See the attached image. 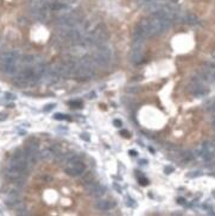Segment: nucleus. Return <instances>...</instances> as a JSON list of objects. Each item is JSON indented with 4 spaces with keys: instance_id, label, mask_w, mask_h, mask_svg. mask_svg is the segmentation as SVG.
Returning a JSON list of instances; mask_svg holds the SVG:
<instances>
[{
    "instance_id": "nucleus-14",
    "label": "nucleus",
    "mask_w": 215,
    "mask_h": 216,
    "mask_svg": "<svg viewBox=\"0 0 215 216\" xmlns=\"http://www.w3.org/2000/svg\"><path fill=\"white\" fill-rule=\"evenodd\" d=\"M93 181H94V175H93L92 172H86L84 176L82 177V182H83L84 184L89 183V182H93Z\"/></svg>"
},
{
    "instance_id": "nucleus-25",
    "label": "nucleus",
    "mask_w": 215,
    "mask_h": 216,
    "mask_svg": "<svg viewBox=\"0 0 215 216\" xmlns=\"http://www.w3.org/2000/svg\"><path fill=\"white\" fill-rule=\"evenodd\" d=\"M130 154H131V156H133V157H135L137 154H138V152H137V151H133V150H131V151H130Z\"/></svg>"
},
{
    "instance_id": "nucleus-19",
    "label": "nucleus",
    "mask_w": 215,
    "mask_h": 216,
    "mask_svg": "<svg viewBox=\"0 0 215 216\" xmlns=\"http://www.w3.org/2000/svg\"><path fill=\"white\" fill-rule=\"evenodd\" d=\"M164 172L165 173H171V172H173V168H172V166H165Z\"/></svg>"
},
{
    "instance_id": "nucleus-18",
    "label": "nucleus",
    "mask_w": 215,
    "mask_h": 216,
    "mask_svg": "<svg viewBox=\"0 0 215 216\" xmlns=\"http://www.w3.org/2000/svg\"><path fill=\"white\" fill-rule=\"evenodd\" d=\"M55 103H51V105H46L45 106V108H44V112H49V111H51V109H54L55 108Z\"/></svg>"
},
{
    "instance_id": "nucleus-12",
    "label": "nucleus",
    "mask_w": 215,
    "mask_h": 216,
    "mask_svg": "<svg viewBox=\"0 0 215 216\" xmlns=\"http://www.w3.org/2000/svg\"><path fill=\"white\" fill-rule=\"evenodd\" d=\"M95 208L97 210H101V211H106V210H110L113 208V203L110 201H97L95 203Z\"/></svg>"
},
{
    "instance_id": "nucleus-17",
    "label": "nucleus",
    "mask_w": 215,
    "mask_h": 216,
    "mask_svg": "<svg viewBox=\"0 0 215 216\" xmlns=\"http://www.w3.org/2000/svg\"><path fill=\"white\" fill-rule=\"evenodd\" d=\"M69 105L73 106L74 108H76V107H79V106H82V102L81 101H70Z\"/></svg>"
},
{
    "instance_id": "nucleus-9",
    "label": "nucleus",
    "mask_w": 215,
    "mask_h": 216,
    "mask_svg": "<svg viewBox=\"0 0 215 216\" xmlns=\"http://www.w3.org/2000/svg\"><path fill=\"white\" fill-rule=\"evenodd\" d=\"M199 75L206 82H215V62L203 63V67L200 70Z\"/></svg>"
},
{
    "instance_id": "nucleus-26",
    "label": "nucleus",
    "mask_w": 215,
    "mask_h": 216,
    "mask_svg": "<svg viewBox=\"0 0 215 216\" xmlns=\"http://www.w3.org/2000/svg\"><path fill=\"white\" fill-rule=\"evenodd\" d=\"M178 203H181V204H185V200H184V198H178Z\"/></svg>"
},
{
    "instance_id": "nucleus-3",
    "label": "nucleus",
    "mask_w": 215,
    "mask_h": 216,
    "mask_svg": "<svg viewBox=\"0 0 215 216\" xmlns=\"http://www.w3.org/2000/svg\"><path fill=\"white\" fill-rule=\"evenodd\" d=\"M96 67L97 64L95 63V61L90 57H82L80 62L77 63L76 69L74 73V77L77 81H87L90 80V78L95 75L96 73Z\"/></svg>"
},
{
    "instance_id": "nucleus-10",
    "label": "nucleus",
    "mask_w": 215,
    "mask_h": 216,
    "mask_svg": "<svg viewBox=\"0 0 215 216\" xmlns=\"http://www.w3.org/2000/svg\"><path fill=\"white\" fill-rule=\"evenodd\" d=\"M64 171H65L67 175L71 176V177H77V176H81V175L84 173L86 165L82 162H80L79 159H77V160H75V162H73L70 164H68L65 166Z\"/></svg>"
},
{
    "instance_id": "nucleus-28",
    "label": "nucleus",
    "mask_w": 215,
    "mask_h": 216,
    "mask_svg": "<svg viewBox=\"0 0 215 216\" xmlns=\"http://www.w3.org/2000/svg\"><path fill=\"white\" fill-rule=\"evenodd\" d=\"M213 125L215 126V116H214V119H213Z\"/></svg>"
},
{
    "instance_id": "nucleus-1",
    "label": "nucleus",
    "mask_w": 215,
    "mask_h": 216,
    "mask_svg": "<svg viewBox=\"0 0 215 216\" xmlns=\"http://www.w3.org/2000/svg\"><path fill=\"white\" fill-rule=\"evenodd\" d=\"M172 24L173 23L167 18L159 17L154 13H150V16L145 17L135 25L133 31V39L144 41L145 38L162 35L167 30H169Z\"/></svg>"
},
{
    "instance_id": "nucleus-7",
    "label": "nucleus",
    "mask_w": 215,
    "mask_h": 216,
    "mask_svg": "<svg viewBox=\"0 0 215 216\" xmlns=\"http://www.w3.org/2000/svg\"><path fill=\"white\" fill-rule=\"evenodd\" d=\"M206 81L203 80V78L197 75V76H194L191 80H190V83L188 84V90L191 95L194 96H204L207 95L208 90L206 86H204Z\"/></svg>"
},
{
    "instance_id": "nucleus-4",
    "label": "nucleus",
    "mask_w": 215,
    "mask_h": 216,
    "mask_svg": "<svg viewBox=\"0 0 215 216\" xmlns=\"http://www.w3.org/2000/svg\"><path fill=\"white\" fill-rule=\"evenodd\" d=\"M108 39V29L103 24H99L92 32L83 38V45L86 46H100Z\"/></svg>"
},
{
    "instance_id": "nucleus-11",
    "label": "nucleus",
    "mask_w": 215,
    "mask_h": 216,
    "mask_svg": "<svg viewBox=\"0 0 215 216\" xmlns=\"http://www.w3.org/2000/svg\"><path fill=\"white\" fill-rule=\"evenodd\" d=\"M86 190L90 196H94V197H101V196L105 194L103 186L99 183H94V182L87 183L86 184Z\"/></svg>"
},
{
    "instance_id": "nucleus-20",
    "label": "nucleus",
    "mask_w": 215,
    "mask_h": 216,
    "mask_svg": "<svg viewBox=\"0 0 215 216\" xmlns=\"http://www.w3.org/2000/svg\"><path fill=\"white\" fill-rule=\"evenodd\" d=\"M5 96H7V97H6L7 100H14V99H16V96H14L13 94H11V93H6Z\"/></svg>"
},
{
    "instance_id": "nucleus-6",
    "label": "nucleus",
    "mask_w": 215,
    "mask_h": 216,
    "mask_svg": "<svg viewBox=\"0 0 215 216\" xmlns=\"http://www.w3.org/2000/svg\"><path fill=\"white\" fill-rule=\"evenodd\" d=\"M93 60L99 67H107L112 61V50L106 44L97 46Z\"/></svg>"
},
{
    "instance_id": "nucleus-16",
    "label": "nucleus",
    "mask_w": 215,
    "mask_h": 216,
    "mask_svg": "<svg viewBox=\"0 0 215 216\" xmlns=\"http://www.w3.org/2000/svg\"><path fill=\"white\" fill-rule=\"evenodd\" d=\"M54 119H56V120H68L69 118H68V115H64V114H61V113H56L54 115Z\"/></svg>"
},
{
    "instance_id": "nucleus-8",
    "label": "nucleus",
    "mask_w": 215,
    "mask_h": 216,
    "mask_svg": "<svg viewBox=\"0 0 215 216\" xmlns=\"http://www.w3.org/2000/svg\"><path fill=\"white\" fill-rule=\"evenodd\" d=\"M144 57V45L142 39H133V45L130 51V61L133 64H139Z\"/></svg>"
},
{
    "instance_id": "nucleus-24",
    "label": "nucleus",
    "mask_w": 215,
    "mask_h": 216,
    "mask_svg": "<svg viewBox=\"0 0 215 216\" xmlns=\"http://www.w3.org/2000/svg\"><path fill=\"white\" fill-rule=\"evenodd\" d=\"M120 134H121L122 137H127V138H129V137H130V135H129V132H127V131H125V130L120 131Z\"/></svg>"
},
{
    "instance_id": "nucleus-27",
    "label": "nucleus",
    "mask_w": 215,
    "mask_h": 216,
    "mask_svg": "<svg viewBox=\"0 0 215 216\" xmlns=\"http://www.w3.org/2000/svg\"><path fill=\"white\" fill-rule=\"evenodd\" d=\"M146 163H148V160H140V162H139V164H140V165H145Z\"/></svg>"
},
{
    "instance_id": "nucleus-13",
    "label": "nucleus",
    "mask_w": 215,
    "mask_h": 216,
    "mask_svg": "<svg viewBox=\"0 0 215 216\" xmlns=\"http://www.w3.org/2000/svg\"><path fill=\"white\" fill-rule=\"evenodd\" d=\"M193 158H194V154H193V152H190V151H185V152H182V153H181V159L184 160V162H189V160H191Z\"/></svg>"
},
{
    "instance_id": "nucleus-23",
    "label": "nucleus",
    "mask_w": 215,
    "mask_h": 216,
    "mask_svg": "<svg viewBox=\"0 0 215 216\" xmlns=\"http://www.w3.org/2000/svg\"><path fill=\"white\" fill-rule=\"evenodd\" d=\"M88 134H86V133H82L81 134V138L83 139V140H86V141H88V140H89V137H87Z\"/></svg>"
},
{
    "instance_id": "nucleus-22",
    "label": "nucleus",
    "mask_w": 215,
    "mask_h": 216,
    "mask_svg": "<svg viewBox=\"0 0 215 216\" xmlns=\"http://www.w3.org/2000/svg\"><path fill=\"white\" fill-rule=\"evenodd\" d=\"M6 118H7V114H6V113H0V121L6 120Z\"/></svg>"
},
{
    "instance_id": "nucleus-5",
    "label": "nucleus",
    "mask_w": 215,
    "mask_h": 216,
    "mask_svg": "<svg viewBox=\"0 0 215 216\" xmlns=\"http://www.w3.org/2000/svg\"><path fill=\"white\" fill-rule=\"evenodd\" d=\"M19 54L17 51H7L0 55V70L7 75H14L18 73Z\"/></svg>"
},
{
    "instance_id": "nucleus-15",
    "label": "nucleus",
    "mask_w": 215,
    "mask_h": 216,
    "mask_svg": "<svg viewBox=\"0 0 215 216\" xmlns=\"http://www.w3.org/2000/svg\"><path fill=\"white\" fill-rule=\"evenodd\" d=\"M138 182H139V184L143 185V186H145V185L149 184V181L146 179L144 176H142V175H138Z\"/></svg>"
},
{
    "instance_id": "nucleus-21",
    "label": "nucleus",
    "mask_w": 215,
    "mask_h": 216,
    "mask_svg": "<svg viewBox=\"0 0 215 216\" xmlns=\"http://www.w3.org/2000/svg\"><path fill=\"white\" fill-rule=\"evenodd\" d=\"M114 126H115V127H121V126H122L121 120H119V119H115V120H114Z\"/></svg>"
},
{
    "instance_id": "nucleus-2",
    "label": "nucleus",
    "mask_w": 215,
    "mask_h": 216,
    "mask_svg": "<svg viewBox=\"0 0 215 216\" xmlns=\"http://www.w3.org/2000/svg\"><path fill=\"white\" fill-rule=\"evenodd\" d=\"M30 166L31 163L29 162L24 150H17L8 162L5 175L12 182H17V183L23 182L25 179L26 172L29 171Z\"/></svg>"
}]
</instances>
